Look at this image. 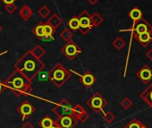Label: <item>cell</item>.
I'll return each mask as SVG.
<instances>
[{
    "label": "cell",
    "mask_w": 152,
    "mask_h": 128,
    "mask_svg": "<svg viewBox=\"0 0 152 128\" xmlns=\"http://www.w3.org/2000/svg\"><path fill=\"white\" fill-rule=\"evenodd\" d=\"M87 1L91 4V5H95V4H97L99 0H87Z\"/></svg>",
    "instance_id": "38"
},
{
    "label": "cell",
    "mask_w": 152,
    "mask_h": 128,
    "mask_svg": "<svg viewBox=\"0 0 152 128\" xmlns=\"http://www.w3.org/2000/svg\"><path fill=\"white\" fill-rule=\"evenodd\" d=\"M53 113L57 116V118L64 116H72L73 106L66 99H62L59 102L55 104Z\"/></svg>",
    "instance_id": "5"
},
{
    "label": "cell",
    "mask_w": 152,
    "mask_h": 128,
    "mask_svg": "<svg viewBox=\"0 0 152 128\" xmlns=\"http://www.w3.org/2000/svg\"><path fill=\"white\" fill-rule=\"evenodd\" d=\"M55 124L61 128H74L78 124V120L73 116H64L55 120Z\"/></svg>",
    "instance_id": "10"
},
{
    "label": "cell",
    "mask_w": 152,
    "mask_h": 128,
    "mask_svg": "<svg viewBox=\"0 0 152 128\" xmlns=\"http://www.w3.org/2000/svg\"><path fill=\"white\" fill-rule=\"evenodd\" d=\"M14 67L29 80L32 81L44 69L45 64L39 58L36 57L31 50H28L15 63Z\"/></svg>",
    "instance_id": "1"
},
{
    "label": "cell",
    "mask_w": 152,
    "mask_h": 128,
    "mask_svg": "<svg viewBox=\"0 0 152 128\" xmlns=\"http://www.w3.org/2000/svg\"><path fill=\"white\" fill-rule=\"evenodd\" d=\"M48 76L56 88H61L71 78V73L61 63H57L48 72Z\"/></svg>",
    "instance_id": "3"
},
{
    "label": "cell",
    "mask_w": 152,
    "mask_h": 128,
    "mask_svg": "<svg viewBox=\"0 0 152 128\" xmlns=\"http://www.w3.org/2000/svg\"><path fill=\"white\" fill-rule=\"evenodd\" d=\"M146 56L152 62V48H150L148 50V52L146 53Z\"/></svg>",
    "instance_id": "34"
},
{
    "label": "cell",
    "mask_w": 152,
    "mask_h": 128,
    "mask_svg": "<svg viewBox=\"0 0 152 128\" xmlns=\"http://www.w3.org/2000/svg\"><path fill=\"white\" fill-rule=\"evenodd\" d=\"M1 1L6 5H8V4H15L16 0H1Z\"/></svg>",
    "instance_id": "37"
},
{
    "label": "cell",
    "mask_w": 152,
    "mask_h": 128,
    "mask_svg": "<svg viewBox=\"0 0 152 128\" xmlns=\"http://www.w3.org/2000/svg\"><path fill=\"white\" fill-rule=\"evenodd\" d=\"M31 51L36 57H38L39 59L46 55V50L40 45H36L32 49H31Z\"/></svg>",
    "instance_id": "21"
},
{
    "label": "cell",
    "mask_w": 152,
    "mask_h": 128,
    "mask_svg": "<svg viewBox=\"0 0 152 128\" xmlns=\"http://www.w3.org/2000/svg\"><path fill=\"white\" fill-rule=\"evenodd\" d=\"M76 74V73H75ZM78 75V74H76ZM79 75V80L83 83V85L85 88H91L92 85H94L97 83V77L90 71H86L83 75Z\"/></svg>",
    "instance_id": "13"
},
{
    "label": "cell",
    "mask_w": 152,
    "mask_h": 128,
    "mask_svg": "<svg viewBox=\"0 0 152 128\" xmlns=\"http://www.w3.org/2000/svg\"><path fill=\"white\" fill-rule=\"evenodd\" d=\"M61 53L65 56L69 60H73L82 53V48H80L77 44L72 39L65 42V44L60 49Z\"/></svg>",
    "instance_id": "6"
},
{
    "label": "cell",
    "mask_w": 152,
    "mask_h": 128,
    "mask_svg": "<svg viewBox=\"0 0 152 128\" xmlns=\"http://www.w3.org/2000/svg\"><path fill=\"white\" fill-rule=\"evenodd\" d=\"M85 112H86L85 108H84L82 105L77 104L76 106L73 107V114H72V116H73L76 119H77L82 114H83V113H85Z\"/></svg>",
    "instance_id": "24"
},
{
    "label": "cell",
    "mask_w": 152,
    "mask_h": 128,
    "mask_svg": "<svg viewBox=\"0 0 152 128\" xmlns=\"http://www.w3.org/2000/svg\"><path fill=\"white\" fill-rule=\"evenodd\" d=\"M5 10L10 14V15H13L14 13H15V11L17 10V6L15 4H8V5H6L5 6Z\"/></svg>",
    "instance_id": "31"
},
{
    "label": "cell",
    "mask_w": 152,
    "mask_h": 128,
    "mask_svg": "<svg viewBox=\"0 0 152 128\" xmlns=\"http://www.w3.org/2000/svg\"><path fill=\"white\" fill-rule=\"evenodd\" d=\"M53 125H56L55 120H53L49 116H44L39 122V126L41 128H48V127H51Z\"/></svg>",
    "instance_id": "19"
},
{
    "label": "cell",
    "mask_w": 152,
    "mask_h": 128,
    "mask_svg": "<svg viewBox=\"0 0 152 128\" xmlns=\"http://www.w3.org/2000/svg\"><path fill=\"white\" fill-rule=\"evenodd\" d=\"M1 31H2V27H1V25H0V32H1Z\"/></svg>",
    "instance_id": "41"
},
{
    "label": "cell",
    "mask_w": 152,
    "mask_h": 128,
    "mask_svg": "<svg viewBox=\"0 0 152 128\" xmlns=\"http://www.w3.org/2000/svg\"><path fill=\"white\" fill-rule=\"evenodd\" d=\"M112 45L114 46V48H115L117 50H121L123 49V48H124L125 46V41L121 38V37H117L114 39V41L112 42Z\"/></svg>",
    "instance_id": "26"
},
{
    "label": "cell",
    "mask_w": 152,
    "mask_h": 128,
    "mask_svg": "<svg viewBox=\"0 0 152 128\" xmlns=\"http://www.w3.org/2000/svg\"><path fill=\"white\" fill-rule=\"evenodd\" d=\"M120 106H121L124 109L128 110V109L132 106V101L129 98L125 97V98H124V99L121 100V102H120Z\"/></svg>",
    "instance_id": "30"
},
{
    "label": "cell",
    "mask_w": 152,
    "mask_h": 128,
    "mask_svg": "<svg viewBox=\"0 0 152 128\" xmlns=\"http://www.w3.org/2000/svg\"><path fill=\"white\" fill-rule=\"evenodd\" d=\"M77 17L80 23L78 31H80L83 35H86L94 28L91 21V15H90L86 10H83Z\"/></svg>",
    "instance_id": "7"
},
{
    "label": "cell",
    "mask_w": 152,
    "mask_h": 128,
    "mask_svg": "<svg viewBox=\"0 0 152 128\" xmlns=\"http://www.w3.org/2000/svg\"><path fill=\"white\" fill-rule=\"evenodd\" d=\"M16 110L22 116V120L24 121L34 114V112L36 111V108L30 101L24 100L20 106L17 107Z\"/></svg>",
    "instance_id": "9"
},
{
    "label": "cell",
    "mask_w": 152,
    "mask_h": 128,
    "mask_svg": "<svg viewBox=\"0 0 152 128\" xmlns=\"http://www.w3.org/2000/svg\"><path fill=\"white\" fill-rule=\"evenodd\" d=\"M120 31H130V32H134L137 34L147 32V31H152V26L144 19H140L139 21L133 22L131 29H126V30H121Z\"/></svg>",
    "instance_id": "8"
},
{
    "label": "cell",
    "mask_w": 152,
    "mask_h": 128,
    "mask_svg": "<svg viewBox=\"0 0 152 128\" xmlns=\"http://www.w3.org/2000/svg\"><path fill=\"white\" fill-rule=\"evenodd\" d=\"M91 21H92V24L95 28V27H99L103 23L104 19L98 12H95L93 15H91Z\"/></svg>",
    "instance_id": "22"
},
{
    "label": "cell",
    "mask_w": 152,
    "mask_h": 128,
    "mask_svg": "<svg viewBox=\"0 0 152 128\" xmlns=\"http://www.w3.org/2000/svg\"><path fill=\"white\" fill-rule=\"evenodd\" d=\"M90 118V115L87 113V111L85 112V113H83V114H82L78 118H77V120H78V122H81V123H85L88 119Z\"/></svg>",
    "instance_id": "32"
},
{
    "label": "cell",
    "mask_w": 152,
    "mask_h": 128,
    "mask_svg": "<svg viewBox=\"0 0 152 128\" xmlns=\"http://www.w3.org/2000/svg\"><path fill=\"white\" fill-rule=\"evenodd\" d=\"M32 15H33V11L28 5H23L19 10V16L23 21L30 20L32 17Z\"/></svg>",
    "instance_id": "15"
},
{
    "label": "cell",
    "mask_w": 152,
    "mask_h": 128,
    "mask_svg": "<svg viewBox=\"0 0 152 128\" xmlns=\"http://www.w3.org/2000/svg\"><path fill=\"white\" fill-rule=\"evenodd\" d=\"M103 120L107 123V124H112L115 119V116L111 112V111H107V112H103V116H102Z\"/></svg>",
    "instance_id": "27"
},
{
    "label": "cell",
    "mask_w": 152,
    "mask_h": 128,
    "mask_svg": "<svg viewBox=\"0 0 152 128\" xmlns=\"http://www.w3.org/2000/svg\"><path fill=\"white\" fill-rule=\"evenodd\" d=\"M32 33L38 38L39 39H41L45 36V31H44V22H39L32 30Z\"/></svg>",
    "instance_id": "17"
},
{
    "label": "cell",
    "mask_w": 152,
    "mask_h": 128,
    "mask_svg": "<svg viewBox=\"0 0 152 128\" xmlns=\"http://www.w3.org/2000/svg\"><path fill=\"white\" fill-rule=\"evenodd\" d=\"M50 25H52L56 30L59 27V26H61L62 25V23H63V20H62V18L57 15V14H54V15H51V17H49V19L47 21Z\"/></svg>",
    "instance_id": "18"
},
{
    "label": "cell",
    "mask_w": 152,
    "mask_h": 128,
    "mask_svg": "<svg viewBox=\"0 0 152 128\" xmlns=\"http://www.w3.org/2000/svg\"><path fill=\"white\" fill-rule=\"evenodd\" d=\"M56 128H61L60 126H58V125H56Z\"/></svg>",
    "instance_id": "42"
},
{
    "label": "cell",
    "mask_w": 152,
    "mask_h": 128,
    "mask_svg": "<svg viewBox=\"0 0 152 128\" xmlns=\"http://www.w3.org/2000/svg\"><path fill=\"white\" fill-rule=\"evenodd\" d=\"M60 37L64 41L67 42L72 39V38L73 37V33L70 29H64L60 32Z\"/></svg>",
    "instance_id": "23"
},
{
    "label": "cell",
    "mask_w": 152,
    "mask_h": 128,
    "mask_svg": "<svg viewBox=\"0 0 152 128\" xmlns=\"http://www.w3.org/2000/svg\"><path fill=\"white\" fill-rule=\"evenodd\" d=\"M22 128H34V126L30 122H26L22 125Z\"/></svg>",
    "instance_id": "35"
},
{
    "label": "cell",
    "mask_w": 152,
    "mask_h": 128,
    "mask_svg": "<svg viewBox=\"0 0 152 128\" xmlns=\"http://www.w3.org/2000/svg\"><path fill=\"white\" fill-rule=\"evenodd\" d=\"M86 103L91 108V110L94 111L97 114H99L100 112H103L104 108L107 105V101L106 100V99L99 92H95L87 100Z\"/></svg>",
    "instance_id": "4"
},
{
    "label": "cell",
    "mask_w": 152,
    "mask_h": 128,
    "mask_svg": "<svg viewBox=\"0 0 152 128\" xmlns=\"http://www.w3.org/2000/svg\"><path fill=\"white\" fill-rule=\"evenodd\" d=\"M7 89V87L4 85V83L1 82V80H0V95H1L4 91H5V90Z\"/></svg>",
    "instance_id": "36"
},
{
    "label": "cell",
    "mask_w": 152,
    "mask_h": 128,
    "mask_svg": "<svg viewBox=\"0 0 152 128\" xmlns=\"http://www.w3.org/2000/svg\"><path fill=\"white\" fill-rule=\"evenodd\" d=\"M67 25L69 27V29L72 31H78L79 27H80V23H79V20L77 16H73L72 18H71L69 20V22L67 23Z\"/></svg>",
    "instance_id": "20"
},
{
    "label": "cell",
    "mask_w": 152,
    "mask_h": 128,
    "mask_svg": "<svg viewBox=\"0 0 152 128\" xmlns=\"http://www.w3.org/2000/svg\"><path fill=\"white\" fill-rule=\"evenodd\" d=\"M40 40L42 41H50V40H54V38L52 36H48V35H45Z\"/></svg>",
    "instance_id": "33"
},
{
    "label": "cell",
    "mask_w": 152,
    "mask_h": 128,
    "mask_svg": "<svg viewBox=\"0 0 152 128\" xmlns=\"http://www.w3.org/2000/svg\"><path fill=\"white\" fill-rule=\"evenodd\" d=\"M136 76L144 84H148L152 81V69L148 65H144L136 73Z\"/></svg>",
    "instance_id": "11"
},
{
    "label": "cell",
    "mask_w": 152,
    "mask_h": 128,
    "mask_svg": "<svg viewBox=\"0 0 152 128\" xmlns=\"http://www.w3.org/2000/svg\"><path fill=\"white\" fill-rule=\"evenodd\" d=\"M131 34L138 41V43L143 48L148 47V45H149L152 42V31H147L140 34L131 32Z\"/></svg>",
    "instance_id": "12"
},
{
    "label": "cell",
    "mask_w": 152,
    "mask_h": 128,
    "mask_svg": "<svg viewBox=\"0 0 152 128\" xmlns=\"http://www.w3.org/2000/svg\"><path fill=\"white\" fill-rule=\"evenodd\" d=\"M142 124H142L140 120H138V119H136V118H132V119L126 124V126H125L124 128H140Z\"/></svg>",
    "instance_id": "28"
},
{
    "label": "cell",
    "mask_w": 152,
    "mask_h": 128,
    "mask_svg": "<svg viewBox=\"0 0 152 128\" xmlns=\"http://www.w3.org/2000/svg\"><path fill=\"white\" fill-rule=\"evenodd\" d=\"M128 15L133 22H136L143 18V12L139 7H135L129 12Z\"/></svg>",
    "instance_id": "16"
},
{
    "label": "cell",
    "mask_w": 152,
    "mask_h": 128,
    "mask_svg": "<svg viewBox=\"0 0 152 128\" xmlns=\"http://www.w3.org/2000/svg\"><path fill=\"white\" fill-rule=\"evenodd\" d=\"M140 98L152 109V83L140 94Z\"/></svg>",
    "instance_id": "14"
},
{
    "label": "cell",
    "mask_w": 152,
    "mask_h": 128,
    "mask_svg": "<svg viewBox=\"0 0 152 128\" xmlns=\"http://www.w3.org/2000/svg\"><path fill=\"white\" fill-rule=\"evenodd\" d=\"M50 14H51V11L49 10V8L47 6H43L38 10V15L43 19L48 18L50 15Z\"/></svg>",
    "instance_id": "25"
},
{
    "label": "cell",
    "mask_w": 152,
    "mask_h": 128,
    "mask_svg": "<svg viewBox=\"0 0 152 128\" xmlns=\"http://www.w3.org/2000/svg\"><path fill=\"white\" fill-rule=\"evenodd\" d=\"M140 128H148V127H147V126H146V125H145V124H142V125H141V127H140Z\"/></svg>",
    "instance_id": "39"
},
{
    "label": "cell",
    "mask_w": 152,
    "mask_h": 128,
    "mask_svg": "<svg viewBox=\"0 0 152 128\" xmlns=\"http://www.w3.org/2000/svg\"><path fill=\"white\" fill-rule=\"evenodd\" d=\"M44 31H45V35H48V36H53L56 32V29L50 25L48 22L44 23Z\"/></svg>",
    "instance_id": "29"
},
{
    "label": "cell",
    "mask_w": 152,
    "mask_h": 128,
    "mask_svg": "<svg viewBox=\"0 0 152 128\" xmlns=\"http://www.w3.org/2000/svg\"><path fill=\"white\" fill-rule=\"evenodd\" d=\"M3 83L7 88H9L16 97L30 95L32 92V81L29 80L23 74L16 69Z\"/></svg>",
    "instance_id": "2"
},
{
    "label": "cell",
    "mask_w": 152,
    "mask_h": 128,
    "mask_svg": "<svg viewBox=\"0 0 152 128\" xmlns=\"http://www.w3.org/2000/svg\"><path fill=\"white\" fill-rule=\"evenodd\" d=\"M48 128H56V125H53V126H51V127H48Z\"/></svg>",
    "instance_id": "40"
}]
</instances>
